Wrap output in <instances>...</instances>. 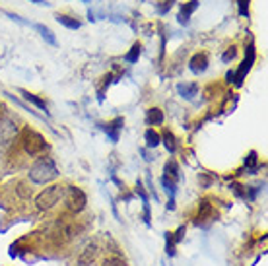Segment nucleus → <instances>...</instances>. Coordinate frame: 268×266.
<instances>
[{"mask_svg": "<svg viewBox=\"0 0 268 266\" xmlns=\"http://www.w3.org/2000/svg\"><path fill=\"white\" fill-rule=\"evenodd\" d=\"M58 175L60 173H58V167L55 161L51 157H41L31 166L28 177L33 185H49L53 183Z\"/></svg>", "mask_w": 268, "mask_h": 266, "instance_id": "nucleus-1", "label": "nucleus"}, {"mask_svg": "<svg viewBox=\"0 0 268 266\" xmlns=\"http://www.w3.org/2000/svg\"><path fill=\"white\" fill-rule=\"evenodd\" d=\"M19 142H22L24 152H26L29 157L43 156V154H45V150H47V140L43 138V134H39L37 130L29 129V127H26V129L22 130Z\"/></svg>", "mask_w": 268, "mask_h": 266, "instance_id": "nucleus-2", "label": "nucleus"}, {"mask_svg": "<svg viewBox=\"0 0 268 266\" xmlns=\"http://www.w3.org/2000/svg\"><path fill=\"white\" fill-rule=\"evenodd\" d=\"M63 198H65V187L63 185H51L43 193H39L35 196V208L39 212H49L53 210Z\"/></svg>", "mask_w": 268, "mask_h": 266, "instance_id": "nucleus-3", "label": "nucleus"}, {"mask_svg": "<svg viewBox=\"0 0 268 266\" xmlns=\"http://www.w3.org/2000/svg\"><path fill=\"white\" fill-rule=\"evenodd\" d=\"M65 202H66V208H68L70 214H80V212H84V208H86L88 198H86V194H84L82 189H78V187H68V189H65Z\"/></svg>", "mask_w": 268, "mask_h": 266, "instance_id": "nucleus-4", "label": "nucleus"}, {"mask_svg": "<svg viewBox=\"0 0 268 266\" xmlns=\"http://www.w3.org/2000/svg\"><path fill=\"white\" fill-rule=\"evenodd\" d=\"M163 185L167 187V191H171L173 193V187H175L177 179H179V166H177L175 159H169L163 167Z\"/></svg>", "mask_w": 268, "mask_h": 266, "instance_id": "nucleus-5", "label": "nucleus"}, {"mask_svg": "<svg viewBox=\"0 0 268 266\" xmlns=\"http://www.w3.org/2000/svg\"><path fill=\"white\" fill-rule=\"evenodd\" d=\"M16 132H18V129H16L14 120H2L0 122V146H8L10 142L14 140V136H16Z\"/></svg>", "mask_w": 268, "mask_h": 266, "instance_id": "nucleus-6", "label": "nucleus"}, {"mask_svg": "<svg viewBox=\"0 0 268 266\" xmlns=\"http://www.w3.org/2000/svg\"><path fill=\"white\" fill-rule=\"evenodd\" d=\"M97 253H99L97 243H90V245H88V247L82 251V255H80V258H78V264H80V266H90L93 260H95Z\"/></svg>", "mask_w": 268, "mask_h": 266, "instance_id": "nucleus-7", "label": "nucleus"}, {"mask_svg": "<svg viewBox=\"0 0 268 266\" xmlns=\"http://www.w3.org/2000/svg\"><path fill=\"white\" fill-rule=\"evenodd\" d=\"M189 66H191V70H193L194 74L204 72V70L208 68V55H206V53H196V55L191 58Z\"/></svg>", "mask_w": 268, "mask_h": 266, "instance_id": "nucleus-8", "label": "nucleus"}, {"mask_svg": "<svg viewBox=\"0 0 268 266\" xmlns=\"http://www.w3.org/2000/svg\"><path fill=\"white\" fill-rule=\"evenodd\" d=\"M214 216V208L212 204H208L206 200H202L198 204V214H196V223L200 221H210V218Z\"/></svg>", "mask_w": 268, "mask_h": 266, "instance_id": "nucleus-9", "label": "nucleus"}, {"mask_svg": "<svg viewBox=\"0 0 268 266\" xmlns=\"http://www.w3.org/2000/svg\"><path fill=\"white\" fill-rule=\"evenodd\" d=\"M253 60H255V51H253V47H249V51H247V58H245V63H243V65H241V68L237 70V80H235L237 84L243 82V78H245V74L249 72L251 65H253Z\"/></svg>", "mask_w": 268, "mask_h": 266, "instance_id": "nucleus-10", "label": "nucleus"}, {"mask_svg": "<svg viewBox=\"0 0 268 266\" xmlns=\"http://www.w3.org/2000/svg\"><path fill=\"white\" fill-rule=\"evenodd\" d=\"M196 8H198V2H196V0H191V2H187L185 6L181 8V14H179V22H181V24H187V22H189V18H191V14H193Z\"/></svg>", "mask_w": 268, "mask_h": 266, "instance_id": "nucleus-11", "label": "nucleus"}, {"mask_svg": "<svg viewBox=\"0 0 268 266\" xmlns=\"http://www.w3.org/2000/svg\"><path fill=\"white\" fill-rule=\"evenodd\" d=\"M146 120H148L150 127H157V125H161L163 122V111L154 107V109L148 111V115H146Z\"/></svg>", "mask_w": 268, "mask_h": 266, "instance_id": "nucleus-12", "label": "nucleus"}, {"mask_svg": "<svg viewBox=\"0 0 268 266\" xmlns=\"http://www.w3.org/2000/svg\"><path fill=\"white\" fill-rule=\"evenodd\" d=\"M16 194H18L22 200H29V198L33 196V191L29 189V185L26 183V181H19V183L16 185Z\"/></svg>", "mask_w": 268, "mask_h": 266, "instance_id": "nucleus-13", "label": "nucleus"}, {"mask_svg": "<svg viewBox=\"0 0 268 266\" xmlns=\"http://www.w3.org/2000/svg\"><path fill=\"white\" fill-rule=\"evenodd\" d=\"M196 92H198V86L196 84H179V93L183 95V97H194L196 95Z\"/></svg>", "mask_w": 268, "mask_h": 266, "instance_id": "nucleus-14", "label": "nucleus"}, {"mask_svg": "<svg viewBox=\"0 0 268 266\" xmlns=\"http://www.w3.org/2000/svg\"><path fill=\"white\" fill-rule=\"evenodd\" d=\"M56 19H58V24H63V26H66V28L70 29H78L80 28V22L76 18H70V16H65V14H58L56 16Z\"/></svg>", "mask_w": 268, "mask_h": 266, "instance_id": "nucleus-15", "label": "nucleus"}, {"mask_svg": "<svg viewBox=\"0 0 268 266\" xmlns=\"http://www.w3.org/2000/svg\"><path fill=\"white\" fill-rule=\"evenodd\" d=\"M159 142H161V136L157 134L156 130H154V129L146 130V144H148L150 148H156Z\"/></svg>", "mask_w": 268, "mask_h": 266, "instance_id": "nucleus-16", "label": "nucleus"}, {"mask_svg": "<svg viewBox=\"0 0 268 266\" xmlns=\"http://www.w3.org/2000/svg\"><path fill=\"white\" fill-rule=\"evenodd\" d=\"M140 49H142L140 43H134L132 49H130V53L125 56V60H127V63H136V60H138V56H140Z\"/></svg>", "mask_w": 268, "mask_h": 266, "instance_id": "nucleus-17", "label": "nucleus"}, {"mask_svg": "<svg viewBox=\"0 0 268 266\" xmlns=\"http://www.w3.org/2000/svg\"><path fill=\"white\" fill-rule=\"evenodd\" d=\"M163 140H166V148H167V150H169V152H175L177 142H175V136H173V132L166 130V132H163Z\"/></svg>", "mask_w": 268, "mask_h": 266, "instance_id": "nucleus-18", "label": "nucleus"}, {"mask_svg": "<svg viewBox=\"0 0 268 266\" xmlns=\"http://www.w3.org/2000/svg\"><path fill=\"white\" fill-rule=\"evenodd\" d=\"M22 93H24V97L28 101H31L33 105H37L39 109H47V103L43 99H39L37 95H33V93H29V92H22Z\"/></svg>", "mask_w": 268, "mask_h": 266, "instance_id": "nucleus-19", "label": "nucleus"}, {"mask_svg": "<svg viewBox=\"0 0 268 266\" xmlns=\"http://www.w3.org/2000/svg\"><path fill=\"white\" fill-rule=\"evenodd\" d=\"M37 29L41 31V35H43V39H47L51 45H55L56 43V39H55V35H53V31L49 28H45V26H37Z\"/></svg>", "mask_w": 268, "mask_h": 266, "instance_id": "nucleus-20", "label": "nucleus"}, {"mask_svg": "<svg viewBox=\"0 0 268 266\" xmlns=\"http://www.w3.org/2000/svg\"><path fill=\"white\" fill-rule=\"evenodd\" d=\"M103 266H127V262L120 257H109L103 260Z\"/></svg>", "mask_w": 268, "mask_h": 266, "instance_id": "nucleus-21", "label": "nucleus"}, {"mask_svg": "<svg viewBox=\"0 0 268 266\" xmlns=\"http://www.w3.org/2000/svg\"><path fill=\"white\" fill-rule=\"evenodd\" d=\"M173 2H175V0H161V4H157V10H159L161 14H166L167 10L173 6Z\"/></svg>", "mask_w": 268, "mask_h": 266, "instance_id": "nucleus-22", "label": "nucleus"}, {"mask_svg": "<svg viewBox=\"0 0 268 266\" xmlns=\"http://www.w3.org/2000/svg\"><path fill=\"white\" fill-rule=\"evenodd\" d=\"M233 56H235V47H231V49H228V51H225V55H223V60L228 63V60H231Z\"/></svg>", "mask_w": 268, "mask_h": 266, "instance_id": "nucleus-23", "label": "nucleus"}, {"mask_svg": "<svg viewBox=\"0 0 268 266\" xmlns=\"http://www.w3.org/2000/svg\"><path fill=\"white\" fill-rule=\"evenodd\" d=\"M247 6H249V0H239V10L243 16L247 14Z\"/></svg>", "mask_w": 268, "mask_h": 266, "instance_id": "nucleus-24", "label": "nucleus"}, {"mask_svg": "<svg viewBox=\"0 0 268 266\" xmlns=\"http://www.w3.org/2000/svg\"><path fill=\"white\" fill-rule=\"evenodd\" d=\"M6 119V105L4 103H0V122Z\"/></svg>", "mask_w": 268, "mask_h": 266, "instance_id": "nucleus-25", "label": "nucleus"}, {"mask_svg": "<svg viewBox=\"0 0 268 266\" xmlns=\"http://www.w3.org/2000/svg\"><path fill=\"white\" fill-rule=\"evenodd\" d=\"M33 2H37V4H41V2H43V0H33Z\"/></svg>", "mask_w": 268, "mask_h": 266, "instance_id": "nucleus-26", "label": "nucleus"}]
</instances>
